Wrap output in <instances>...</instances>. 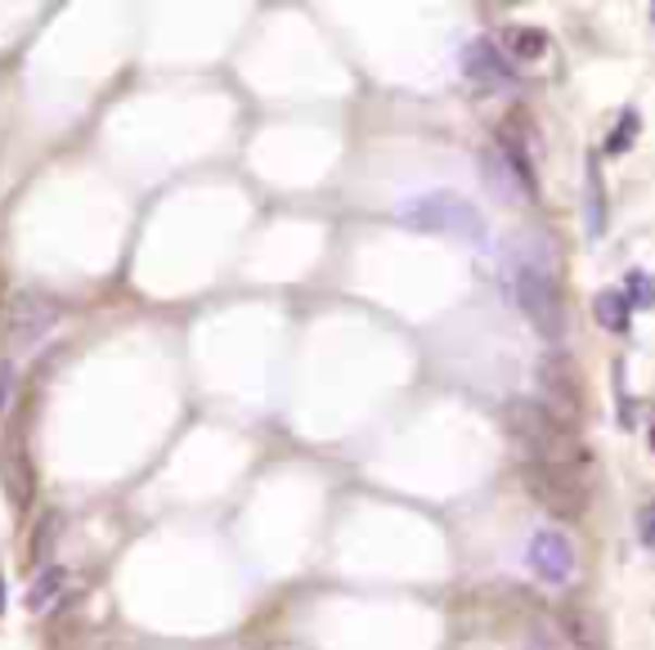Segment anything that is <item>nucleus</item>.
<instances>
[{
  "label": "nucleus",
  "instance_id": "obj_1",
  "mask_svg": "<svg viewBox=\"0 0 655 650\" xmlns=\"http://www.w3.org/2000/svg\"><path fill=\"white\" fill-rule=\"evenodd\" d=\"M503 426L517 436V445H526L543 466H589L584 440L553 413L543 409V400H512L503 409Z\"/></svg>",
  "mask_w": 655,
  "mask_h": 650
},
{
  "label": "nucleus",
  "instance_id": "obj_10",
  "mask_svg": "<svg viewBox=\"0 0 655 650\" xmlns=\"http://www.w3.org/2000/svg\"><path fill=\"white\" fill-rule=\"evenodd\" d=\"M561 628H566V641L574 650H610L602 615H593V610H584V605H570L561 615Z\"/></svg>",
  "mask_w": 655,
  "mask_h": 650
},
{
  "label": "nucleus",
  "instance_id": "obj_18",
  "mask_svg": "<svg viewBox=\"0 0 655 650\" xmlns=\"http://www.w3.org/2000/svg\"><path fill=\"white\" fill-rule=\"evenodd\" d=\"M633 135H638V113H625V130H620V135H610V153L629 149V143H633Z\"/></svg>",
  "mask_w": 655,
  "mask_h": 650
},
{
  "label": "nucleus",
  "instance_id": "obj_19",
  "mask_svg": "<svg viewBox=\"0 0 655 650\" xmlns=\"http://www.w3.org/2000/svg\"><path fill=\"white\" fill-rule=\"evenodd\" d=\"M646 445H651V453H655V422L646 426Z\"/></svg>",
  "mask_w": 655,
  "mask_h": 650
},
{
  "label": "nucleus",
  "instance_id": "obj_6",
  "mask_svg": "<svg viewBox=\"0 0 655 650\" xmlns=\"http://www.w3.org/2000/svg\"><path fill=\"white\" fill-rule=\"evenodd\" d=\"M481 175H485V185H490V193L498 202H530L534 198V175H530V166L521 162V153L507 139L494 143V149L485 153Z\"/></svg>",
  "mask_w": 655,
  "mask_h": 650
},
{
  "label": "nucleus",
  "instance_id": "obj_8",
  "mask_svg": "<svg viewBox=\"0 0 655 650\" xmlns=\"http://www.w3.org/2000/svg\"><path fill=\"white\" fill-rule=\"evenodd\" d=\"M526 565L543 584H566L574 574V543L561 529H534L530 548H526Z\"/></svg>",
  "mask_w": 655,
  "mask_h": 650
},
{
  "label": "nucleus",
  "instance_id": "obj_4",
  "mask_svg": "<svg viewBox=\"0 0 655 650\" xmlns=\"http://www.w3.org/2000/svg\"><path fill=\"white\" fill-rule=\"evenodd\" d=\"M526 489L539 502L543 512H553L561 521L584 516L589 508V480H584V466H526Z\"/></svg>",
  "mask_w": 655,
  "mask_h": 650
},
{
  "label": "nucleus",
  "instance_id": "obj_17",
  "mask_svg": "<svg viewBox=\"0 0 655 650\" xmlns=\"http://www.w3.org/2000/svg\"><path fill=\"white\" fill-rule=\"evenodd\" d=\"M638 538L646 548H655V502H646V508L638 512Z\"/></svg>",
  "mask_w": 655,
  "mask_h": 650
},
{
  "label": "nucleus",
  "instance_id": "obj_11",
  "mask_svg": "<svg viewBox=\"0 0 655 650\" xmlns=\"http://www.w3.org/2000/svg\"><path fill=\"white\" fill-rule=\"evenodd\" d=\"M593 318L602 323L606 333H629V318H633V305L625 292H615V287H606V292L593 297Z\"/></svg>",
  "mask_w": 655,
  "mask_h": 650
},
{
  "label": "nucleus",
  "instance_id": "obj_14",
  "mask_svg": "<svg viewBox=\"0 0 655 650\" xmlns=\"http://www.w3.org/2000/svg\"><path fill=\"white\" fill-rule=\"evenodd\" d=\"M625 297H629L633 310H651V305H655V278H651L646 270H633V274L625 278Z\"/></svg>",
  "mask_w": 655,
  "mask_h": 650
},
{
  "label": "nucleus",
  "instance_id": "obj_13",
  "mask_svg": "<svg viewBox=\"0 0 655 650\" xmlns=\"http://www.w3.org/2000/svg\"><path fill=\"white\" fill-rule=\"evenodd\" d=\"M507 54L521 63H539L548 54V36H543V27H512L507 32Z\"/></svg>",
  "mask_w": 655,
  "mask_h": 650
},
{
  "label": "nucleus",
  "instance_id": "obj_3",
  "mask_svg": "<svg viewBox=\"0 0 655 650\" xmlns=\"http://www.w3.org/2000/svg\"><path fill=\"white\" fill-rule=\"evenodd\" d=\"M512 292H517L521 314L534 323V333H539L543 341H561V337H566V305H561V292H557L553 270L521 261L517 274H512Z\"/></svg>",
  "mask_w": 655,
  "mask_h": 650
},
{
  "label": "nucleus",
  "instance_id": "obj_5",
  "mask_svg": "<svg viewBox=\"0 0 655 650\" xmlns=\"http://www.w3.org/2000/svg\"><path fill=\"white\" fill-rule=\"evenodd\" d=\"M534 373H539V390H543V409H553L561 422L584 413V382H579V368L561 350L543 354Z\"/></svg>",
  "mask_w": 655,
  "mask_h": 650
},
{
  "label": "nucleus",
  "instance_id": "obj_9",
  "mask_svg": "<svg viewBox=\"0 0 655 650\" xmlns=\"http://www.w3.org/2000/svg\"><path fill=\"white\" fill-rule=\"evenodd\" d=\"M462 72L471 82H481V86H498L507 77V54H498L494 41H467L462 46Z\"/></svg>",
  "mask_w": 655,
  "mask_h": 650
},
{
  "label": "nucleus",
  "instance_id": "obj_15",
  "mask_svg": "<svg viewBox=\"0 0 655 650\" xmlns=\"http://www.w3.org/2000/svg\"><path fill=\"white\" fill-rule=\"evenodd\" d=\"M14 395H18V368L14 364H0V417L10 413Z\"/></svg>",
  "mask_w": 655,
  "mask_h": 650
},
{
  "label": "nucleus",
  "instance_id": "obj_16",
  "mask_svg": "<svg viewBox=\"0 0 655 650\" xmlns=\"http://www.w3.org/2000/svg\"><path fill=\"white\" fill-rule=\"evenodd\" d=\"M54 534H59V516H46V534L36 529V538H32V552L41 557V561H46L50 552H54Z\"/></svg>",
  "mask_w": 655,
  "mask_h": 650
},
{
  "label": "nucleus",
  "instance_id": "obj_12",
  "mask_svg": "<svg viewBox=\"0 0 655 650\" xmlns=\"http://www.w3.org/2000/svg\"><path fill=\"white\" fill-rule=\"evenodd\" d=\"M67 579H72V574H67L63 565H46V570H41V574H36V579H32L27 605H32V610H50V605H54V601L63 597Z\"/></svg>",
  "mask_w": 655,
  "mask_h": 650
},
{
  "label": "nucleus",
  "instance_id": "obj_7",
  "mask_svg": "<svg viewBox=\"0 0 655 650\" xmlns=\"http://www.w3.org/2000/svg\"><path fill=\"white\" fill-rule=\"evenodd\" d=\"M54 318H59V310H54L50 297H41V292H18V297L10 301V318H5L10 341H14L18 350H32L36 341L50 337Z\"/></svg>",
  "mask_w": 655,
  "mask_h": 650
},
{
  "label": "nucleus",
  "instance_id": "obj_20",
  "mask_svg": "<svg viewBox=\"0 0 655 650\" xmlns=\"http://www.w3.org/2000/svg\"><path fill=\"white\" fill-rule=\"evenodd\" d=\"M0 610H5V584H0Z\"/></svg>",
  "mask_w": 655,
  "mask_h": 650
},
{
  "label": "nucleus",
  "instance_id": "obj_2",
  "mask_svg": "<svg viewBox=\"0 0 655 650\" xmlns=\"http://www.w3.org/2000/svg\"><path fill=\"white\" fill-rule=\"evenodd\" d=\"M399 221L409 229H422V234H449L458 242H485L490 238V221L485 211L462 198V193H418L399 207Z\"/></svg>",
  "mask_w": 655,
  "mask_h": 650
}]
</instances>
